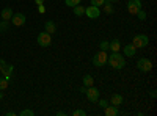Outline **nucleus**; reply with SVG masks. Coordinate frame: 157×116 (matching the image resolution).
Masks as SVG:
<instances>
[{"label": "nucleus", "instance_id": "1", "mask_svg": "<svg viewBox=\"0 0 157 116\" xmlns=\"http://www.w3.org/2000/svg\"><path fill=\"white\" fill-rule=\"evenodd\" d=\"M107 63L110 64V68H113V69H123V68H126V58L120 52H112V55H109Z\"/></svg>", "mask_w": 157, "mask_h": 116}, {"label": "nucleus", "instance_id": "2", "mask_svg": "<svg viewBox=\"0 0 157 116\" xmlns=\"http://www.w3.org/2000/svg\"><path fill=\"white\" fill-rule=\"evenodd\" d=\"M107 60H109V54L105 50H99V52L93 57V64L96 68H101V66H105L107 64Z\"/></svg>", "mask_w": 157, "mask_h": 116}, {"label": "nucleus", "instance_id": "3", "mask_svg": "<svg viewBox=\"0 0 157 116\" xmlns=\"http://www.w3.org/2000/svg\"><path fill=\"white\" fill-rule=\"evenodd\" d=\"M132 44L135 46V49H145L149 44V38H148V35H135Z\"/></svg>", "mask_w": 157, "mask_h": 116}, {"label": "nucleus", "instance_id": "4", "mask_svg": "<svg viewBox=\"0 0 157 116\" xmlns=\"http://www.w3.org/2000/svg\"><path fill=\"white\" fill-rule=\"evenodd\" d=\"M127 11L130 13L132 16H135L140 9H143V3L141 0H127Z\"/></svg>", "mask_w": 157, "mask_h": 116}, {"label": "nucleus", "instance_id": "5", "mask_svg": "<svg viewBox=\"0 0 157 116\" xmlns=\"http://www.w3.org/2000/svg\"><path fill=\"white\" fill-rule=\"evenodd\" d=\"M137 68H138V71H141V72H149V71L152 69V61H151L149 58H146V57L138 58Z\"/></svg>", "mask_w": 157, "mask_h": 116}, {"label": "nucleus", "instance_id": "6", "mask_svg": "<svg viewBox=\"0 0 157 116\" xmlns=\"http://www.w3.org/2000/svg\"><path fill=\"white\" fill-rule=\"evenodd\" d=\"M38 44L41 46V47H49L50 44H52V36H50V33H47V32H41L38 35Z\"/></svg>", "mask_w": 157, "mask_h": 116}, {"label": "nucleus", "instance_id": "7", "mask_svg": "<svg viewBox=\"0 0 157 116\" xmlns=\"http://www.w3.org/2000/svg\"><path fill=\"white\" fill-rule=\"evenodd\" d=\"M85 96H86V99H88L90 102H98L101 93H99V89H98V88H94V86H88V88H86V91H85Z\"/></svg>", "mask_w": 157, "mask_h": 116}, {"label": "nucleus", "instance_id": "8", "mask_svg": "<svg viewBox=\"0 0 157 116\" xmlns=\"http://www.w3.org/2000/svg\"><path fill=\"white\" fill-rule=\"evenodd\" d=\"M85 16L88 19H98L101 16V9L99 6H94V5H90L88 8H85Z\"/></svg>", "mask_w": 157, "mask_h": 116}, {"label": "nucleus", "instance_id": "9", "mask_svg": "<svg viewBox=\"0 0 157 116\" xmlns=\"http://www.w3.org/2000/svg\"><path fill=\"white\" fill-rule=\"evenodd\" d=\"M25 21H27V17H25V14H22V13H16V14H13V17H11L13 25H16V27H22L25 24Z\"/></svg>", "mask_w": 157, "mask_h": 116}, {"label": "nucleus", "instance_id": "10", "mask_svg": "<svg viewBox=\"0 0 157 116\" xmlns=\"http://www.w3.org/2000/svg\"><path fill=\"white\" fill-rule=\"evenodd\" d=\"M123 54L126 55V57H135V54H137V49H135V46L134 44H126L124 46V49H123Z\"/></svg>", "mask_w": 157, "mask_h": 116}, {"label": "nucleus", "instance_id": "11", "mask_svg": "<svg viewBox=\"0 0 157 116\" xmlns=\"http://www.w3.org/2000/svg\"><path fill=\"white\" fill-rule=\"evenodd\" d=\"M104 113H105V116H118L120 114V108L116 105H107L104 108Z\"/></svg>", "mask_w": 157, "mask_h": 116}, {"label": "nucleus", "instance_id": "12", "mask_svg": "<svg viewBox=\"0 0 157 116\" xmlns=\"http://www.w3.org/2000/svg\"><path fill=\"white\" fill-rule=\"evenodd\" d=\"M120 49H121V41L120 39L109 41V50H112V52H120Z\"/></svg>", "mask_w": 157, "mask_h": 116}, {"label": "nucleus", "instance_id": "13", "mask_svg": "<svg viewBox=\"0 0 157 116\" xmlns=\"http://www.w3.org/2000/svg\"><path fill=\"white\" fill-rule=\"evenodd\" d=\"M110 104H112V105H116V107L123 105V96H121V94H118V93L112 94V97H110Z\"/></svg>", "mask_w": 157, "mask_h": 116}, {"label": "nucleus", "instance_id": "14", "mask_svg": "<svg viewBox=\"0 0 157 116\" xmlns=\"http://www.w3.org/2000/svg\"><path fill=\"white\" fill-rule=\"evenodd\" d=\"M13 14H14V13H13V9H11L10 6H6V8L2 9V13H0V17H2L3 21H10V19L13 17Z\"/></svg>", "mask_w": 157, "mask_h": 116}, {"label": "nucleus", "instance_id": "15", "mask_svg": "<svg viewBox=\"0 0 157 116\" xmlns=\"http://www.w3.org/2000/svg\"><path fill=\"white\" fill-rule=\"evenodd\" d=\"M13 71H14V66L13 64H5V68L2 69V74H3V77L5 79H11V75H13Z\"/></svg>", "mask_w": 157, "mask_h": 116}, {"label": "nucleus", "instance_id": "16", "mask_svg": "<svg viewBox=\"0 0 157 116\" xmlns=\"http://www.w3.org/2000/svg\"><path fill=\"white\" fill-rule=\"evenodd\" d=\"M44 28H46V32L47 33H55L57 32V25H55V22L54 21H47L46 24H44Z\"/></svg>", "mask_w": 157, "mask_h": 116}, {"label": "nucleus", "instance_id": "17", "mask_svg": "<svg viewBox=\"0 0 157 116\" xmlns=\"http://www.w3.org/2000/svg\"><path fill=\"white\" fill-rule=\"evenodd\" d=\"M72 13H74L77 17L85 16V6H82V5H75V6L72 8Z\"/></svg>", "mask_w": 157, "mask_h": 116}, {"label": "nucleus", "instance_id": "18", "mask_svg": "<svg viewBox=\"0 0 157 116\" xmlns=\"http://www.w3.org/2000/svg\"><path fill=\"white\" fill-rule=\"evenodd\" d=\"M93 83H94V79H93V75H90V74H86L85 77H83V86H93Z\"/></svg>", "mask_w": 157, "mask_h": 116}, {"label": "nucleus", "instance_id": "19", "mask_svg": "<svg viewBox=\"0 0 157 116\" xmlns=\"http://www.w3.org/2000/svg\"><path fill=\"white\" fill-rule=\"evenodd\" d=\"M8 83H10L8 79H5V77H0V91H3V89L8 88Z\"/></svg>", "mask_w": 157, "mask_h": 116}, {"label": "nucleus", "instance_id": "20", "mask_svg": "<svg viewBox=\"0 0 157 116\" xmlns=\"http://www.w3.org/2000/svg\"><path fill=\"white\" fill-rule=\"evenodd\" d=\"M10 28V25H8V21H0V33H5L6 30Z\"/></svg>", "mask_w": 157, "mask_h": 116}, {"label": "nucleus", "instance_id": "21", "mask_svg": "<svg viewBox=\"0 0 157 116\" xmlns=\"http://www.w3.org/2000/svg\"><path fill=\"white\" fill-rule=\"evenodd\" d=\"M102 6H104V9H105V13H107V14H112V13H113V6H112V2H107V0H105V3H104Z\"/></svg>", "mask_w": 157, "mask_h": 116}, {"label": "nucleus", "instance_id": "22", "mask_svg": "<svg viewBox=\"0 0 157 116\" xmlns=\"http://www.w3.org/2000/svg\"><path fill=\"white\" fill-rule=\"evenodd\" d=\"M64 5L74 8L75 5H80V0H64Z\"/></svg>", "mask_w": 157, "mask_h": 116}, {"label": "nucleus", "instance_id": "23", "mask_svg": "<svg viewBox=\"0 0 157 116\" xmlns=\"http://www.w3.org/2000/svg\"><path fill=\"white\" fill-rule=\"evenodd\" d=\"M99 47H101V50H105V52H109V41H107V39L101 41V43H99Z\"/></svg>", "mask_w": 157, "mask_h": 116}, {"label": "nucleus", "instance_id": "24", "mask_svg": "<svg viewBox=\"0 0 157 116\" xmlns=\"http://www.w3.org/2000/svg\"><path fill=\"white\" fill-rule=\"evenodd\" d=\"M98 104H99L101 108H105V107L109 105V100H105V99H98Z\"/></svg>", "mask_w": 157, "mask_h": 116}, {"label": "nucleus", "instance_id": "25", "mask_svg": "<svg viewBox=\"0 0 157 116\" xmlns=\"http://www.w3.org/2000/svg\"><path fill=\"white\" fill-rule=\"evenodd\" d=\"M135 16H137V17H138L140 21H145V19H146V13L143 11V9H140V11L137 13V14H135Z\"/></svg>", "mask_w": 157, "mask_h": 116}, {"label": "nucleus", "instance_id": "26", "mask_svg": "<svg viewBox=\"0 0 157 116\" xmlns=\"http://www.w3.org/2000/svg\"><path fill=\"white\" fill-rule=\"evenodd\" d=\"M104 3H105V0H91V5H94V6H102Z\"/></svg>", "mask_w": 157, "mask_h": 116}, {"label": "nucleus", "instance_id": "27", "mask_svg": "<svg viewBox=\"0 0 157 116\" xmlns=\"http://www.w3.org/2000/svg\"><path fill=\"white\" fill-rule=\"evenodd\" d=\"M19 114H21V116H33L35 111H33V110H22Z\"/></svg>", "mask_w": 157, "mask_h": 116}, {"label": "nucleus", "instance_id": "28", "mask_svg": "<svg viewBox=\"0 0 157 116\" xmlns=\"http://www.w3.org/2000/svg\"><path fill=\"white\" fill-rule=\"evenodd\" d=\"M85 114H86L85 110H75V111H72V116H85Z\"/></svg>", "mask_w": 157, "mask_h": 116}, {"label": "nucleus", "instance_id": "29", "mask_svg": "<svg viewBox=\"0 0 157 116\" xmlns=\"http://www.w3.org/2000/svg\"><path fill=\"white\" fill-rule=\"evenodd\" d=\"M38 11H39V13H44V11H46V6H44V5H38Z\"/></svg>", "mask_w": 157, "mask_h": 116}, {"label": "nucleus", "instance_id": "30", "mask_svg": "<svg viewBox=\"0 0 157 116\" xmlns=\"http://www.w3.org/2000/svg\"><path fill=\"white\" fill-rule=\"evenodd\" d=\"M5 64H6V63H5V60H0V71H2V69L5 68Z\"/></svg>", "mask_w": 157, "mask_h": 116}, {"label": "nucleus", "instance_id": "31", "mask_svg": "<svg viewBox=\"0 0 157 116\" xmlns=\"http://www.w3.org/2000/svg\"><path fill=\"white\" fill-rule=\"evenodd\" d=\"M36 5H44V0H35Z\"/></svg>", "mask_w": 157, "mask_h": 116}, {"label": "nucleus", "instance_id": "32", "mask_svg": "<svg viewBox=\"0 0 157 116\" xmlns=\"http://www.w3.org/2000/svg\"><path fill=\"white\" fill-rule=\"evenodd\" d=\"M64 114H66L64 111H57V116H64Z\"/></svg>", "mask_w": 157, "mask_h": 116}, {"label": "nucleus", "instance_id": "33", "mask_svg": "<svg viewBox=\"0 0 157 116\" xmlns=\"http://www.w3.org/2000/svg\"><path fill=\"white\" fill-rule=\"evenodd\" d=\"M0 99H3V93H0Z\"/></svg>", "mask_w": 157, "mask_h": 116}, {"label": "nucleus", "instance_id": "34", "mask_svg": "<svg viewBox=\"0 0 157 116\" xmlns=\"http://www.w3.org/2000/svg\"><path fill=\"white\" fill-rule=\"evenodd\" d=\"M107 2H118V0H107Z\"/></svg>", "mask_w": 157, "mask_h": 116}]
</instances>
